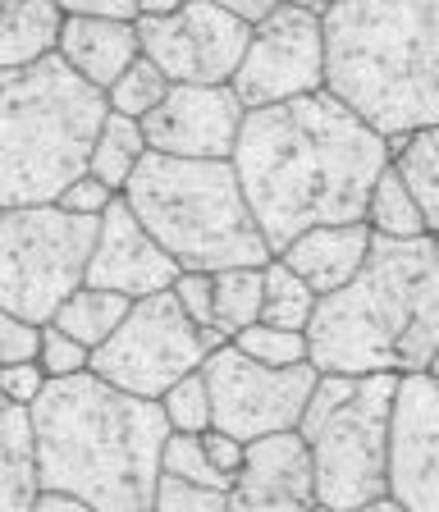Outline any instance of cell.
Returning <instances> with one entry per match:
<instances>
[{"label":"cell","mask_w":439,"mask_h":512,"mask_svg":"<svg viewBox=\"0 0 439 512\" xmlns=\"http://www.w3.org/2000/svg\"><path fill=\"white\" fill-rule=\"evenodd\" d=\"M389 165L403 174L407 192L417 197L421 215H426L430 234L439 238V124L389 138Z\"/></svg>","instance_id":"44dd1931"},{"label":"cell","mask_w":439,"mask_h":512,"mask_svg":"<svg viewBox=\"0 0 439 512\" xmlns=\"http://www.w3.org/2000/svg\"><path fill=\"white\" fill-rule=\"evenodd\" d=\"M170 78L156 69V64L147 60V55H138V60L124 69V74L115 78V87L106 92L110 110L115 115H129V119H147L151 110H161V101L170 96Z\"/></svg>","instance_id":"4316f807"},{"label":"cell","mask_w":439,"mask_h":512,"mask_svg":"<svg viewBox=\"0 0 439 512\" xmlns=\"http://www.w3.org/2000/svg\"><path fill=\"white\" fill-rule=\"evenodd\" d=\"M65 10L55 0H5L0 5V69H28L60 55Z\"/></svg>","instance_id":"d6986e66"},{"label":"cell","mask_w":439,"mask_h":512,"mask_svg":"<svg viewBox=\"0 0 439 512\" xmlns=\"http://www.w3.org/2000/svg\"><path fill=\"white\" fill-rule=\"evenodd\" d=\"M266 307V266H229L215 270V316L211 330L234 339L238 330L257 325Z\"/></svg>","instance_id":"cb8c5ba5"},{"label":"cell","mask_w":439,"mask_h":512,"mask_svg":"<svg viewBox=\"0 0 439 512\" xmlns=\"http://www.w3.org/2000/svg\"><path fill=\"white\" fill-rule=\"evenodd\" d=\"M129 311H133V298H124V293H110V288H92V284H83L74 293V298L65 302V307L55 311V320L51 325H60L65 334H74L83 348H92L97 352L101 343L110 339V334L129 320Z\"/></svg>","instance_id":"603a6c76"},{"label":"cell","mask_w":439,"mask_h":512,"mask_svg":"<svg viewBox=\"0 0 439 512\" xmlns=\"http://www.w3.org/2000/svg\"><path fill=\"white\" fill-rule=\"evenodd\" d=\"M366 224H371L375 238H426L430 224L421 215L417 197L407 192L403 174L389 165L371 188V202H366Z\"/></svg>","instance_id":"d4e9b609"},{"label":"cell","mask_w":439,"mask_h":512,"mask_svg":"<svg viewBox=\"0 0 439 512\" xmlns=\"http://www.w3.org/2000/svg\"><path fill=\"white\" fill-rule=\"evenodd\" d=\"M0 5H5V0H0Z\"/></svg>","instance_id":"bcb514c9"},{"label":"cell","mask_w":439,"mask_h":512,"mask_svg":"<svg viewBox=\"0 0 439 512\" xmlns=\"http://www.w3.org/2000/svg\"><path fill=\"white\" fill-rule=\"evenodd\" d=\"M119 192H110L101 179H92V174H78L74 183H69L65 192H60V206L74 215H106L110 202H115Z\"/></svg>","instance_id":"8d00e7d4"},{"label":"cell","mask_w":439,"mask_h":512,"mask_svg":"<svg viewBox=\"0 0 439 512\" xmlns=\"http://www.w3.org/2000/svg\"><path fill=\"white\" fill-rule=\"evenodd\" d=\"M110 115L106 92L60 55L0 69V206H46L87 174V156Z\"/></svg>","instance_id":"5b68a950"},{"label":"cell","mask_w":439,"mask_h":512,"mask_svg":"<svg viewBox=\"0 0 439 512\" xmlns=\"http://www.w3.org/2000/svg\"><path fill=\"white\" fill-rule=\"evenodd\" d=\"M33 512H97V508H87V503L74 499V494L42 490V494H37V508H33Z\"/></svg>","instance_id":"ab89813d"},{"label":"cell","mask_w":439,"mask_h":512,"mask_svg":"<svg viewBox=\"0 0 439 512\" xmlns=\"http://www.w3.org/2000/svg\"><path fill=\"white\" fill-rule=\"evenodd\" d=\"M229 87L247 110L325 92V14L293 5V0L270 10L252 28L247 55Z\"/></svg>","instance_id":"8fae6325"},{"label":"cell","mask_w":439,"mask_h":512,"mask_svg":"<svg viewBox=\"0 0 439 512\" xmlns=\"http://www.w3.org/2000/svg\"><path fill=\"white\" fill-rule=\"evenodd\" d=\"M0 215H5V206H0Z\"/></svg>","instance_id":"f6af8a7d"},{"label":"cell","mask_w":439,"mask_h":512,"mask_svg":"<svg viewBox=\"0 0 439 512\" xmlns=\"http://www.w3.org/2000/svg\"><path fill=\"white\" fill-rule=\"evenodd\" d=\"M247 106L234 87H202V83H174L161 110L142 119L147 147L161 156L183 160H234L238 133H243Z\"/></svg>","instance_id":"4fadbf2b"},{"label":"cell","mask_w":439,"mask_h":512,"mask_svg":"<svg viewBox=\"0 0 439 512\" xmlns=\"http://www.w3.org/2000/svg\"><path fill=\"white\" fill-rule=\"evenodd\" d=\"M151 512H229V490H211V485H197V480L161 471Z\"/></svg>","instance_id":"4dcf8cb0"},{"label":"cell","mask_w":439,"mask_h":512,"mask_svg":"<svg viewBox=\"0 0 439 512\" xmlns=\"http://www.w3.org/2000/svg\"><path fill=\"white\" fill-rule=\"evenodd\" d=\"M174 279H179V261L147 234V224L133 215V206L119 192L110 211L101 215V234L92 247V261H87V284L138 302L174 288Z\"/></svg>","instance_id":"9a60e30c"},{"label":"cell","mask_w":439,"mask_h":512,"mask_svg":"<svg viewBox=\"0 0 439 512\" xmlns=\"http://www.w3.org/2000/svg\"><path fill=\"white\" fill-rule=\"evenodd\" d=\"M170 293L179 298V307L188 311L202 330H211V316H215V275L211 270H179Z\"/></svg>","instance_id":"836d02e7"},{"label":"cell","mask_w":439,"mask_h":512,"mask_svg":"<svg viewBox=\"0 0 439 512\" xmlns=\"http://www.w3.org/2000/svg\"><path fill=\"white\" fill-rule=\"evenodd\" d=\"M124 202L147 234L179 261V270L266 266L270 243L247 206L234 160H183L147 151L133 170Z\"/></svg>","instance_id":"8992f818"},{"label":"cell","mask_w":439,"mask_h":512,"mask_svg":"<svg viewBox=\"0 0 439 512\" xmlns=\"http://www.w3.org/2000/svg\"><path fill=\"white\" fill-rule=\"evenodd\" d=\"M311 366L421 375L439 352V238H375L357 279L311 316Z\"/></svg>","instance_id":"3957f363"},{"label":"cell","mask_w":439,"mask_h":512,"mask_svg":"<svg viewBox=\"0 0 439 512\" xmlns=\"http://www.w3.org/2000/svg\"><path fill=\"white\" fill-rule=\"evenodd\" d=\"M311 444L298 430L247 444V462L229 490V512H311L316 508Z\"/></svg>","instance_id":"2e32d148"},{"label":"cell","mask_w":439,"mask_h":512,"mask_svg":"<svg viewBox=\"0 0 439 512\" xmlns=\"http://www.w3.org/2000/svg\"><path fill=\"white\" fill-rule=\"evenodd\" d=\"M215 5H225L229 14H238L243 23H252V28H257V23L266 19L270 10H279L284 0H215Z\"/></svg>","instance_id":"f35d334b"},{"label":"cell","mask_w":439,"mask_h":512,"mask_svg":"<svg viewBox=\"0 0 439 512\" xmlns=\"http://www.w3.org/2000/svg\"><path fill=\"white\" fill-rule=\"evenodd\" d=\"M206 384H211V407H215V430H229L238 439H266L284 435V430L302 426L307 398L321 380V371L311 362L302 366H261L234 343L206 357Z\"/></svg>","instance_id":"30bf717a"},{"label":"cell","mask_w":439,"mask_h":512,"mask_svg":"<svg viewBox=\"0 0 439 512\" xmlns=\"http://www.w3.org/2000/svg\"><path fill=\"white\" fill-rule=\"evenodd\" d=\"M69 19H124L138 23L142 19V0H55Z\"/></svg>","instance_id":"74e56055"},{"label":"cell","mask_w":439,"mask_h":512,"mask_svg":"<svg viewBox=\"0 0 439 512\" xmlns=\"http://www.w3.org/2000/svg\"><path fill=\"white\" fill-rule=\"evenodd\" d=\"M161 471L183 476V480H197V485H211V490H234V480H225L211 467V458H206V448H202V435H179V430H174V435L165 439Z\"/></svg>","instance_id":"f546056e"},{"label":"cell","mask_w":439,"mask_h":512,"mask_svg":"<svg viewBox=\"0 0 439 512\" xmlns=\"http://www.w3.org/2000/svg\"><path fill=\"white\" fill-rule=\"evenodd\" d=\"M42 494L28 407L0 398V512H33Z\"/></svg>","instance_id":"ffe728a7"},{"label":"cell","mask_w":439,"mask_h":512,"mask_svg":"<svg viewBox=\"0 0 439 512\" xmlns=\"http://www.w3.org/2000/svg\"><path fill=\"white\" fill-rule=\"evenodd\" d=\"M357 512H412V508H403V499H394V494H380V499H371Z\"/></svg>","instance_id":"60d3db41"},{"label":"cell","mask_w":439,"mask_h":512,"mask_svg":"<svg viewBox=\"0 0 439 512\" xmlns=\"http://www.w3.org/2000/svg\"><path fill=\"white\" fill-rule=\"evenodd\" d=\"M37 352H42V325L0 307V366L37 362Z\"/></svg>","instance_id":"d6a6232c"},{"label":"cell","mask_w":439,"mask_h":512,"mask_svg":"<svg viewBox=\"0 0 439 512\" xmlns=\"http://www.w3.org/2000/svg\"><path fill=\"white\" fill-rule=\"evenodd\" d=\"M165 421L179 435H202V430L215 426V407H211V384H206V371H193L188 380H179L170 394L161 398Z\"/></svg>","instance_id":"f1b7e54d"},{"label":"cell","mask_w":439,"mask_h":512,"mask_svg":"<svg viewBox=\"0 0 439 512\" xmlns=\"http://www.w3.org/2000/svg\"><path fill=\"white\" fill-rule=\"evenodd\" d=\"M202 448H206V458H211V467L220 471V476L238 480V471H243V462H247V439L211 426V430H202Z\"/></svg>","instance_id":"d590c367"},{"label":"cell","mask_w":439,"mask_h":512,"mask_svg":"<svg viewBox=\"0 0 439 512\" xmlns=\"http://www.w3.org/2000/svg\"><path fill=\"white\" fill-rule=\"evenodd\" d=\"M147 133H142V119H129V115H115L110 110L106 124H101L97 142H92V156H87V174L101 179L110 192H124L138 170V160L147 156Z\"/></svg>","instance_id":"7402d4cb"},{"label":"cell","mask_w":439,"mask_h":512,"mask_svg":"<svg viewBox=\"0 0 439 512\" xmlns=\"http://www.w3.org/2000/svg\"><path fill=\"white\" fill-rule=\"evenodd\" d=\"M426 375H435V380H439V352H435V362H430V371Z\"/></svg>","instance_id":"7bdbcfd3"},{"label":"cell","mask_w":439,"mask_h":512,"mask_svg":"<svg viewBox=\"0 0 439 512\" xmlns=\"http://www.w3.org/2000/svg\"><path fill=\"white\" fill-rule=\"evenodd\" d=\"M142 55L138 23L124 19H69L60 32V60L74 69L83 83H92L97 92H110L115 78Z\"/></svg>","instance_id":"ac0fdd59"},{"label":"cell","mask_w":439,"mask_h":512,"mask_svg":"<svg viewBox=\"0 0 439 512\" xmlns=\"http://www.w3.org/2000/svg\"><path fill=\"white\" fill-rule=\"evenodd\" d=\"M37 362L51 380H69V375H83L92 371V348L65 334L60 325H42V352H37Z\"/></svg>","instance_id":"1f68e13d"},{"label":"cell","mask_w":439,"mask_h":512,"mask_svg":"<svg viewBox=\"0 0 439 512\" xmlns=\"http://www.w3.org/2000/svg\"><path fill=\"white\" fill-rule=\"evenodd\" d=\"M403 375H357V389L311 426V467L316 499L334 512H357L389 494V435H394V398Z\"/></svg>","instance_id":"ba28073f"},{"label":"cell","mask_w":439,"mask_h":512,"mask_svg":"<svg viewBox=\"0 0 439 512\" xmlns=\"http://www.w3.org/2000/svg\"><path fill=\"white\" fill-rule=\"evenodd\" d=\"M101 215H74L60 202L14 206L0 215V307L51 325L87 284Z\"/></svg>","instance_id":"52a82bcc"},{"label":"cell","mask_w":439,"mask_h":512,"mask_svg":"<svg viewBox=\"0 0 439 512\" xmlns=\"http://www.w3.org/2000/svg\"><path fill=\"white\" fill-rule=\"evenodd\" d=\"M321 307V293H311V284L302 275H293L279 256L266 261V307H261V320L266 325H279V330H311V316Z\"/></svg>","instance_id":"484cf974"},{"label":"cell","mask_w":439,"mask_h":512,"mask_svg":"<svg viewBox=\"0 0 439 512\" xmlns=\"http://www.w3.org/2000/svg\"><path fill=\"white\" fill-rule=\"evenodd\" d=\"M371 243H375V234L366 220L321 224V229H307L302 238H293V243L279 252V261H284L293 275L307 279L311 293L330 298V293H339V288H348L357 279V270H362L366 256H371Z\"/></svg>","instance_id":"e0dca14e"},{"label":"cell","mask_w":439,"mask_h":512,"mask_svg":"<svg viewBox=\"0 0 439 512\" xmlns=\"http://www.w3.org/2000/svg\"><path fill=\"white\" fill-rule=\"evenodd\" d=\"M229 343L261 366H302V362H311V339L307 334L302 330H279V325H266V320L238 330Z\"/></svg>","instance_id":"83f0119b"},{"label":"cell","mask_w":439,"mask_h":512,"mask_svg":"<svg viewBox=\"0 0 439 512\" xmlns=\"http://www.w3.org/2000/svg\"><path fill=\"white\" fill-rule=\"evenodd\" d=\"M234 170L270 252L321 224L366 220L375 179L389 170V138L325 92L247 110Z\"/></svg>","instance_id":"6da1fadb"},{"label":"cell","mask_w":439,"mask_h":512,"mask_svg":"<svg viewBox=\"0 0 439 512\" xmlns=\"http://www.w3.org/2000/svg\"><path fill=\"white\" fill-rule=\"evenodd\" d=\"M138 37H142V55L170 83L225 87L234 83L238 64L247 55L252 23H243L215 0H183L179 10L142 14Z\"/></svg>","instance_id":"7c38bea8"},{"label":"cell","mask_w":439,"mask_h":512,"mask_svg":"<svg viewBox=\"0 0 439 512\" xmlns=\"http://www.w3.org/2000/svg\"><path fill=\"white\" fill-rule=\"evenodd\" d=\"M389 494L412 512H439V380L426 371L398 380Z\"/></svg>","instance_id":"5bb4252c"},{"label":"cell","mask_w":439,"mask_h":512,"mask_svg":"<svg viewBox=\"0 0 439 512\" xmlns=\"http://www.w3.org/2000/svg\"><path fill=\"white\" fill-rule=\"evenodd\" d=\"M28 416L42 490L74 494L97 512H151L165 439L174 435L156 398L124 394L83 371L46 384Z\"/></svg>","instance_id":"7a4b0ae2"},{"label":"cell","mask_w":439,"mask_h":512,"mask_svg":"<svg viewBox=\"0 0 439 512\" xmlns=\"http://www.w3.org/2000/svg\"><path fill=\"white\" fill-rule=\"evenodd\" d=\"M325 87L375 133L439 124V0H334Z\"/></svg>","instance_id":"277c9868"},{"label":"cell","mask_w":439,"mask_h":512,"mask_svg":"<svg viewBox=\"0 0 439 512\" xmlns=\"http://www.w3.org/2000/svg\"><path fill=\"white\" fill-rule=\"evenodd\" d=\"M220 343H229L220 330H202L188 311L179 307L170 288L138 298L129 320L92 352V375L138 398L161 403L179 380L202 371Z\"/></svg>","instance_id":"9c48e42d"},{"label":"cell","mask_w":439,"mask_h":512,"mask_svg":"<svg viewBox=\"0 0 439 512\" xmlns=\"http://www.w3.org/2000/svg\"><path fill=\"white\" fill-rule=\"evenodd\" d=\"M311 512H334V508H325V503H316V508H311Z\"/></svg>","instance_id":"ee69618b"},{"label":"cell","mask_w":439,"mask_h":512,"mask_svg":"<svg viewBox=\"0 0 439 512\" xmlns=\"http://www.w3.org/2000/svg\"><path fill=\"white\" fill-rule=\"evenodd\" d=\"M51 375L42 371V362H10L0 366V398H10L19 407H33L37 398L46 394Z\"/></svg>","instance_id":"e575fe53"},{"label":"cell","mask_w":439,"mask_h":512,"mask_svg":"<svg viewBox=\"0 0 439 512\" xmlns=\"http://www.w3.org/2000/svg\"><path fill=\"white\" fill-rule=\"evenodd\" d=\"M183 0H142V14H165V10H179Z\"/></svg>","instance_id":"b9f144b4"}]
</instances>
